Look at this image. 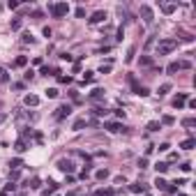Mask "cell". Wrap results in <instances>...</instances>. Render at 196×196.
Wrapping results in <instances>:
<instances>
[{"mask_svg":"<svg viewBox=\"0 0 196 196\" xmlns=\"http://www.w3.org/2000/svg\"><path fill=\"white\" fill-rule=\"evenodd\" d=\"M155 169H157V173H166L169 171V162H157Z\"/></svg>","mask_w":196,"mask_h":196,"instance_id":"2e32d148","label":"cell"},{"mask_svg":"<svg viewBox=\"0 0 196 196\" xmlns=\"http://www.w3.org/2000/svg\"><path fill=\"white\" fill-rule=\"evenodd\" d=\"M69 113H72V106H69V104H60L56 109V113H53V118H56V120H65Z\"/></svg>","mask_w":196,"mask_h":196,"instance_id":"277c9868","label":"cell"},{"mask_svg":"<svg viewBox=\"0 0 196 196\" xmlns=\"http://www.w3.org/2000/svg\"><path fill=\"white\" fill-rule=\"evenodd\" d=\"M26 187H30V189H37L39 187V178H32V180H28V185Z\"/></svg>","mask_w":196,"mask_h":196,"instance_id":"f1b7e54d","label":"cell"},{"mask_svg":"<svg viewBox=\"0 0 196 196\" xmlns=\"http://www.w3.org/2000/svg\"><path fill=\"white\" fill-rule=\"evenodd\" d=\"M104 129H109L111 134H118V132H125V127L120 122H104Z\"/></svg>","mask_w":196,"mask_h":196,"instance_id":"52a82bcc","label":"cell"},{"mask_svg":"<svg viewBox=\"0 0 196 196\" xmlns=\"http://www.w3.org/2000/svg\"><path fill=\"white\" fill-rule=\"evenodd\" d=\"M9 81V74H7V69L5 67H0V83H7Z\"/></svg>","mask_w":196,"mask_h":196,"instance_id":"603a6c76","label":"cell"},{"mask_svg":"<svg viewBox=\"0 0 196 196\" xmlns=\"http://www.w3.org/2000/svg\"><path fill=\"white\" fill-rule=\"evenodd\" d=\"M141 65H145V67H148V65H152V58H148V56H143V58H141Z\"/></svg>","mask_w":196,"mask_h":196,"instance_id":"e575fe53","label":"cell"},{"mask_svg":"<svg viewBox=\"0 0 196 196\" xmlns=\"http://www.w3.org/2000/svg\"><path fill=\"white\" fill-rule=\"evenodd\" d=\"M194 143H196L194 139H187V141H182V145H180V148H182V150H192V148H194Z\"/></svg>","mask_w":196,"mask_h":196,"instance_id":"d6986e66","label":"cell"},{"mask_svg":"<svg viewBox=\"0 0 196 196\" xmlns=\"http://www.w3.org/2000/svg\"><path fill=\"white\" fill-rule=\"evenodd\" d=\"M175 7H178L175 2H164V5H162V12H164V14H173Z\"/></svg>","mask_w":196,"mask_h":196,"instance_id":"7c38bea8","label":"cell"},{"mask_svg":"<svg viewBox=\"0 0 196 196\" xmlns=\"http://www.w3.org/2000/svg\"><path fill=\"white\" fill-rule=\"evenodd\" d=\"M155 187H157V189H166V187H169V182H166L164 178H157V180H155Z\"/></svg>","mask_w":196,"mask_h":196,"instance_id":"7402d4cb","label":"cell"},{"mask_svg":"<svg viewBox=\"0 0 196 196\" xmlns=\"http://www.w3.org/2000/svg\"><path fill=\"white\" fill-rule=\"evenodd\" d=\"M109 196H115V194H113V192H111V194H109Z\"/></svg>","mask_w":196,"mask_h":196,"instance_id":"7bdbcfd3","label":"cell"},{"mask_svg":"<svg viewBox=\"0 0 196 196\" xmlns=\"http://www.w3.org/2000/svg\"><path fill=\"white\" fill-rule=\"evenodd\" d=\"M141 16H143V21L148 23V26L155 21V16H152V9L148 7V5H141Z\"/></svg>","mask_w":196,"mask_h":196,"instance_id":"8992f818","label":"cell"},{"mask_svg":"<svg viewBox=\"0 0 196 196\" xmlns=\"http://www.w3.org/2000/svg\"><path fill=\"white\" fill-rule=\"evenodd\" d=\"M169 148H171L169 143H162V145H159V152H166V150H169Z\"/></svg>","mask_w":196,"mask_h":196,"instance_id":"60d3db41","label":"cell"},{"mask_svg":"<svg viewBox=\"0 0 196 196\" xmlns=\"http://www.w3.org/2000/svg\"><path fill=\"white\" fill-rule=\"evenodd\" d=\"M56 189H58V185H56V182H49V187L44 189V196H49V194H56Z\"/></svg>","mask_w":196,"mask_h":196,"instance_id":"44dd1931","label":"cell"},{"mask_svg":"<svg viewBox=\"0 0 196 196\" xmlns=\"http://www.w3.org/2000/svg\"><path fill=\"white\" fill-rule=\"evenodd\" d=\"M21 42H23V44H35L32 32H23V35H21Z\"/></svg>","mask_w":196,"mask_h":196,"instance_id":"9a60e30c","label":"cell"},{"mask_svg":"<svg viewBox=\"0 0 196 196\" xmlns=\"http://www.w3.org/2000/svg\"><path fill=\"white\" fill-rule=\"evenodd\" d=\"M185 102H187V95L185 92H180V95H175V97H173V106H175V109H182Z\"/></svg>","mask_w":196,"mask_h":196,"instance_id":"9c48e42d","label":"cell"},{"mask_svg":"<svg viewBox=\"0 0 196 196\" xmlns=\"http://www.w3.org/2000/svg\"><path fill=\"white\" fill-rule=\"evenodd\" d=\"M95 178H97V180H106V178H109V171H106V169H97Z\"/></svg>","mask_w":196,"mask_h":196,"instance_id":"e0dca14e","label":"cell"},{"mask_svg":"<svg viewBox=\"0 0 196 196\" xmlns=\"http://www.w3.org/2000/svg\"><path fill=\"white\" fill-rule=\"evenodd\" d=\"M139 169H148V159H145V157L139 159Z\"/></svg>","mask_w":196,"mask_h":196,"instance_id":"836d02e7","label":"cell"},{"mask_svg":"<svg viewBox=\"0 0 196 196\" xmlns=\"http://www.w3.org/2000/svg\"><path fill=\"white\" fill-rule=\"evenodd\" d=\"M173 122H175V118H173V115H164L162 120H159V125H173Z\"/></svg>","mask_w":196,"mask_h":196,"instance_id":"484cf974","label":"cell"},{"mask_svg":"<svg viewBox=\"0 0 196 196\" xmlns=\"http://www.w3.org/2000/svg\"><path fill=\"white\" fill-rule=\"evenodd\" d=\"M143 185H132V187H129V192H134V194H141V192H143Z\"/></svg>","mask_w":196,"mask_h":196,"instance_id":"f546056e","label":"cell"},{"mask_svg":"<svg viewBox=\"0 0 196 196\" xmlns=\"http://www.w3.org/2000/svg\"><path fill=\"white\" fill-rule=\"evenodd\" d=\"M127 81H129V86L134 88V92H136V95H141V97H145V95H150V92H148V88H145V86H141V83L136 81V79H134L132 74L127 76Z\"/></svg>","mask_w":196,"mask_h":196,"instance_id":"3957f363","label":"cell"},{"mask_svg":"<svg viewBox=\"0 0 196 196\" xmlns=\"http://www.w3.org/2000/svg\"><path fill=\"white\" fill-rule=\"evenodd\" d=\"M53 196H58V194H53Z\"/></svg>","mask_w":196,"mask_h":196,"instance_id":"ee69618b","label":"cell"},{"mask_svg":"<svg viewBox=\"0 0 196 196\" xmlns=\"http://www.w3.org/2000/svg\"><path fill=\"white\" fill-rule=\"evenodd\" d=\"M180 169H182V171H185V173H189V171H192V164H189V162H185V164H182V166H180Z\"/></svg>","mask_w":196,"mask_h":196,"instance_id":"d590c367","label":"cell"},{"mask_svg":"<svg viewBox=\"0 0 196 196\" xmlns=\"http://www.w3.org/2000/svg\"><path fill=\"white\" fill-rule=\"evenodd\" d=\"M90 99H92V102H97V99H104V90H102V88H95V90L90 92Z\"/></svg>","mask_w":196,"mask_h":196,"instance_id":"8fae6325","label":"cell"},{"mask_svg":"<svg viewBox=\"0 0 196 196\" xmlns=\"http://www.w3.org/2000/svg\"><path fill=\"white\" fill-rule=\"evenodd\" d=\"M7 120V113H0V122H5Z\"/></svg>","mask_w":196,"mask_h":196,"instance_id":"b9f144b4","label":"cell"},{"mask_svg":"<svg viewBox=\"0 0 196 196\" xmlns=\"http://www.w3.org/2000/svg\"><path fill=\"white\" fill-rule=\"evenodd\" d=\"M7 7H9V9H16V7H19V2H16V0H9Z\"/></svg>","mask_w":196,"mask_h":196,"instance_id":"8d00e7d4","label":"cell"},{"mask_svg":"<svg viewBox=\"0 0 196 196\" xmlns=\"http://www.w3.org/2000/svg\"><path fill=\"white\" fill-rule=\"evenodd\" d=\"M46 97H49V99H56V97H58V88H49V90H46Z\"/></svg>","mask_w":196,"mask_h":196,"instance_id":"83f0119b","label":"cell"},{"mask_svg":"<svg viewBox=\"0 0 196 196\" xmlns=\"http://www.w3.org/2000/svg\"><path fill=\"white\" fill-rule=\"evenodd\" d=\"M9 166H12V171H19L21 166H23V162H21V159H12V162H9Z\"/></svg>","mask_w":196,"mask_h":196,"instance_id":"d4e9b609","label":"cell"},{"mask_svg":"<svg viewBox=\"0 0 196 196\" xmlns=\"http://www.w3.org/2000/svg\"><path fill=\"white\" fill-rule=\"evenodd\" d=\"M21 26H23V23H21V19H14V21L9 23V28H12V30H21Z\"/></svg>","mask_w":196,"mask_h":196,"instance_id":"4316f807","label":"cell"},{"mask_svg":"<svg viewBox=\"0 0 196 196\" xmlns=\"http://www.w3.org/2000/svg\"><path fill=\"white\" fill-rule=\"evenodd\" d=\"M157 129H162V125H159V120H152V122H148V132H157Z\"/></svg>","mask_w":196,"mask_h":196,"instance_id":"ac0fdd59","label":"cell"},{"mask_svg":"<svg viewBox=\"0 0 196 196\" xmlns=\"http://www.w3.org/2000/svg\"><path fill=\"white\" fill-rule=\"evenodd\" d=\"M83 127H86V118H76L74 125H72V129H76V132H79V129H83Z\"/></svg>","mask_w":196,"mask_h":196,"instance_id":"5bb4252c","label":"cell"},{"mask_svg":"<svg viewBox=\"0 0 196 196\" xmlns=\"http://www.w3.org/2000/svg\"><path fill=\"white\" fill-rule=\"evenodd\" d=\"M14 150H16V152H23V150H28V143H26L23 139H19V141L14 143Z\"/></svg>","mask_w":196,"mask_h":196,"instance_id":"4fadbf2b","label":"cell"},{"mask_svg":"<svg viewBox=\"0 0 196 196\" xmlns=\"http://www.w3.org/2000/svg\"><path fill=\"white\" fill-rule=\"evenodd\" d=\"M23 102H26V106H37L39 104V97H37V95H26Z\"/></svg>","mask_w":196,"mask_h":196,"instance_id":"30bf717a","label":"cell"},{"mask_svg":"<svg viewBox=\"0 0 196 196\" xmlns=\"http://www.w3.org/2000/svg\"><path fill=\"white\" fill-rule=\"evenodd\" d=\"M14 65H16V67H26V65H28V58H26V56H19V58L14 60Z\"/></svg>","mask_w":196,"mask_h":196,"instance_id":"ffe728a7","label":"cell"},{"mask_svg":"<svg viewBox=\"0 0 196 196\" xmlns=\"http://www.w3.org/2000/svg\"><path fill=\"white\" fill-rule=\"evenodd\" d=\"M88 21H90V26H95V23H102V21H106V12H102V9H99V12H95V14H92V16H90Z\"/></svg>","mask_w":196,"mask_h":196,"instance_id":"ba28073f","label":"cell"},{"mask_svg":"<svg viewBox=\"0 0 196 196\" xmlns=\"http://www.w3.org/2000/svg\"><path fill=\"white\" fill-rule=\"evenodd\" d=\"M175 49H178V39L166 37V39H159L157 42V56H169V53L175 51Z\"/></svg>","mask_w":196,"mask_h":196,"instance_id":"6da1fadb","label":"cell"},{"mask_svg":"<svg viewBox=\"0 0 196 196\" xmlns=\"http://www.w3.org/2000/svg\"><path fill=\"white\" fill-rule=\"evenodd\" d=\"M49 12L53 19H62V16L69 14V5L67 2H56V5H49Z\"/></svg>","mask_w":196,"mask_h":196,"instance_id":"7a4b0ae2","label":"cell"},{"mask_svg":"<svg viewBox=\"0 0 196 196\" xmlns=\"http://www.w3.org/2000/svg\"><path fill=\"white\" fill-rule=\"evenodd\" d=\"M60 58H62V60H67V62H69V60H72V53H60Z\"/></svg>","mask_w":196,"mask_h":196,"instance_id":"ab89813d","label":"cell"},{"mask_svg":"<svg viewBox=\"0 0 196 196\" xmlns=\"http://www.w3.org/2000/svg\"><path fill=\"white\" fill-rule=\"evenodd\" d=\"M58 169H60L62 173H69V175L74 173V164L69 162V159H58Z\"/></svg>","mask_w":196,"mask_h":196,"instance_id":"5b68a950","label":"cell"},{"mask_svg":"<svg viewBox=\"0 0 196 196\" xmlns=\"http://www.w3.org/2000/svg\"><path fill=\"white\" fill-rule=\"evenodd\" d=\"M182 125H185V127H194L196 120H194V118H187V120H182Z\"/></svg>","mask_w":196,"mask_h":196,"instance_id":"d6a6232c","label":"cell"},{"mask_svg":"<svg viewBox=\"0 0 196 196\" xmlns=\"http://www.w3.org/2000/svg\"><path fill=\"white\" fill-rule=\"evenodd\" d=\"M95 81V74L92 72H86V76H83V83H92Z\"/></svg>","mask_w":196,"mask_h":196,"instance_id":"4dcf8cb0","label":"cell"},{"mask_svg":"<svg viewBox=\"0 0 196 196\" xmlns=\"http://www.w3.org/2000/svg\"><path fill=\"white\" fill-rule=\"evenodd\" d=\"M58 81H60V83H69L72 79H69V76H60V74H58Z\"/></svg>","mask_w":196,"mask_h":196,"instance_id":"f35d334b","label":"cell"},{"mask_svg":"<svg viewBox=\"0 0 196 196\" xmlns=\"http://www.w3.org/2000/svg\"><path fill=\"white\" fill-rule=\"evenodd\" d=\"M169 90H171V83H162V86H159V90H157V92H159V97H162V95H166Z\"/></svg>","mask_w":196,"mask_h":196,"instance_id":"cb8c5ba5","label":"cell"},{"mask_svg":"<svg viewBox=\"0 0 196 196\" xmlns=\"http://www.w3.org/2000/svg\"><path fill=\"white\" fill-rule=\"evenodd\" d=\"M76 16H79V19H83V16H86V9L79 7V9H76Z\"/></svg>","mask_w":196,"mask_h":196,"instance_id":"74e56055","label":"cell"},{"mask_svg":"<svg viewBox=\"0 0 196 196\" xmlns=\"http://www.w3.org/2000/svg\"><path fill=\"white\" fill-rule=\"evenodd\" d=\"M99 72H102V74H109V72H111V62H106V65L102 62V67H99Z\"/></svg>","mask_w":196,"mask_h":196,"instance_id":"1f68e13d","label":"cell"}]
</instances>
